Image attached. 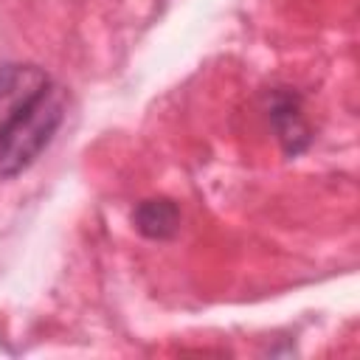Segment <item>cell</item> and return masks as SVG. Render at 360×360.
<instances>
[{"label":"cell","instance_id":"1","mask_svg":"<svg viewBox=\"0 0 360 360\" xmlns=\"http://www.w3.org/2000/svg\"><path fill=\"white\" fill-rule=\"evenodd\" d=\"M65 121V93L51 76L31 90L0 124V180L31 169Z\"/></svg>","mask_w":360,"mask_h":360},{"label":"cell","instance_id":"2","mask_svg":"<svg viewBox=\"0 0 360 360\" xmlns=\"http://www.w3.org/2000/svg\"><path fill=\"white\" fill-rule=\"evenodd\" d=\"M267 121L276 132V141L281 143L287 158L301 155L309 143V127L304 118V107H301V96L292 93L290 87H276L267 96Z\"/></svg>","mask_w":360,"mask_h":360},{"label":"cell","instance_id":"3","mask_svg":"<svg viewBox=\"0 0 360 360\" xmlns=\"http://www.w3.org/2000/svg\"><path fill=\"white\" fill-rule=\"evenodd\" d=\"M132 225L141 236H146L152 242L174 239L180 231V208L166 197L141 200L132 211Z\"/></svg>","mask_w":360,"mask_h":360},{"label":"cell","instance_id":"4","mask_svg":"<svg viewBox=\"0 0 360 360\" xmlns=\"http://www.w3.org/2000/svg\"><path fill=\"white\" fill-rule=\"evenodd\" d=\"M45 79L48 73L37 65H0V124Z\"/></svg>","mask_w":360,"mask_h":360}]
</instances>
